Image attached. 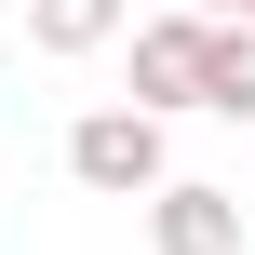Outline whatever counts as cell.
Returning a JSON list of instances; mask_svg holds the SVG:
<instances>
[{"label": "cell", "mask_w": 255, "mask_h": 255, "mask_svg": "<svg viewBox=\"0 0 255 255\" xmlns=\"http://www.w3.org/2000/svg\"><path fill=\"white\" fill-rule=\"evenodd\" d=\"M67 175H81L94 202H148V188L175 175L161 108H81V121H67Z\"/></svg>", "instance_id": "cell-1"}, {"label": "cell", "mask_w": 255, "mask_h": 255, "mask_svg": "<svg viewBox=\"0 0 255 255\" xmlns=\"http://www.w3.org/2000/svg\"><path fill=\"white\" fill-rule=\"evenodd\" d=\"M134 40V108H202V54H215V13L188 0V13H148V27H121Z\"/></svg>", "instance_id": "cell-2"}, {"label": "cell", "mask_w": 255, "mask_h": 255, "mask_svg": "<svg viewBox=\"0 0 255 255\" xmlns=\"http://www.w3.org/2000/svg\"><path fill=\"white\" fill-rule=\"evenodd\" d=\"M148 255H242V202L202 188V175H161L148 188Z\"/></svg>", "instance_id": "cell-3"}, {"label": "cell", "mask_w": 255, "mask_h": 255, "mask_svg": "<svg viewBox=\"0 0 255 255\" xmlns=\"http://www.w3.org/2000/svg\"><path fill=\"white\" fill-rule=\"evenodd\" d=\"M121 27H134V0H27V40H40L54 67H67V54H108Z\"/></svg>", "instance_id": "cell-4"}, {"label": "cell", "mask_w": 255, "mask_h": 255, "mask_svg": "<svg viewBox=\"0 0 255 255\" xmlns=\"http://www.w3.org/2000/svg\"><path fill=\"white\" fill-rule=\"evenodd\" d=\"M202 108L255 121V13H215V54H202Z\"/></svg>", "instance_id": "cell-5"}, {"label": "cell", "mask_w": 255, "mask_h": 255, "mask_svg": "<svg viewBox=\"0 0 255 255\" xmlns=\"http://www.w3.org/2000/svg\"><path fill=\"white\" fill-rule=\"evenodd\" d=\"M202 13H255V0H202Z\"/></svg>", "instance_id": "cell-6"}]
</instances>
